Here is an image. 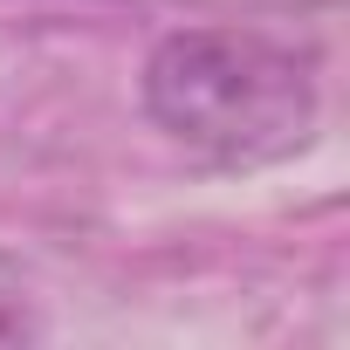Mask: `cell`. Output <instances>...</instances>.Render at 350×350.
Instances as JSON below:
<instances>
[{
    "mask_svg": "<svg viewBox=\"0 0 350 350\" xmlns=\"http://www.w3.org/2000/svg\"><path fill=\"white\" fill-rule=\"evenodd\" d=\"M144 110L158 131L193 144L213 165H275L316 131L309 69L247 28L165 35L144 62Z\"/></svg>",
    "mask_w": 350,
    "mask_h": 350,
    "instance_id": "6da1fadb",
    "label": "cell"
},
{
    "mask_svg": "<svg viewBox=\"0 0 350 350\" xmlns=\"http://www.w3.org/2000/svg\"><path fill=\"white\" fill-rule=\"evenodd\" d=\"M8 329H14V316H0V336H8Z\"/></svg>",
    "mask_w": 350,
    "mask_h": 350,
    "instance_id": "7a4b0ae2",
    "label": "cell"
}]
</instances>
